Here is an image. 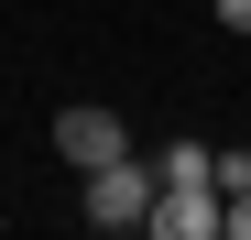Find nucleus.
I'll return each instance as SVG.
<instances>
[{
	"mask_svg": "<svg viewBox=\"0 0 251 240\" xmlns=\"http://www.w3.org/2000/svg\"><path fill=\"white\" fill-rule=\"evenodd\" d=\"M229 240H251V186H240V196H229Z\"/></svg>",
	"mask_w": 251,
	"mask_h": 240,
	"instance_id": "0eeeda50",
	"label": "nucleus"
},
{
	"mask_svg": "<svg viewBox=\"0 0 251 240\" xmlns=\"http://www.w3.org/2000/svg\"><path fill=\"white\" fill-rule=\"evenodd\" d=\"M240 186H251V142H229V153H219V196H240Z\"/></svg>",
	"mask_w": 251,
	"mask_h": 240,
	"instance_id": "39448f33",
	"label": "nucleus"
},
{
	"mask_svg": "<svg viewBox=\"0 0 251 240\" xmlns=\"http://www.w3.org/2000/svg\"><path fill=\"white\" fill-rule=\"evenodd\" d=\"M219 33H251V0H219Z\"/></svg>",
	"mask_w": 251,
	"mask_h": 240,
	"instance_id": "423d86ee",
	"label": "nucleus"
},
{
	"mask_svg": "<svg viewBox=\"0 0 251 240\" xmlns=\"http://www.w3.org/2000/svg\"><path fill=\"white\" fill-rule=\"evenodd\" d=\"M153 175H164V186H219V142H164Z\"/></svg>",
	"mask_w": 251,
	"mask_h": 240,
	"instance_id": "20e7f679",
	"label": "nucleus"
},
{
	"mask_svg": "<svg viewBox=\"0 0 251 240\" xmlns=\"http://www.w3.org/2000/svg\"><path fill=\"white\" fill-rule=\"evenodd\" d=\"M153 240H229V196L219 186H164L153 196Z\"/></svg>",
	"mask_w": 251,
	"mask_h": 240,
	"instance_id": "7ed1b4c3",
	"label": "nucleus"
},
{
	"mask_svg": "<svg viewBox=\"0 0 251 240\" xmlns=\"http://www.w3.org/2000/svg\"><path fill=\"white\" fill-rule=\"evenodd\" d=\"M76 186H88V229H153V196H164V175L142 164V153H109V164H88Z\"/></svg>",
	"mask_w": 251,
	"mask_h": 240,
	"instance_id": "f257e3e1",
	"label": "nucleus"
},
{
	"mask_svg": "<svg viewBox=\"0 0 251 240\" xmlns=\"http://www.w3.org/2000/svg\"><path fill=\"white\" fill-rule=\"evenodd\" d=\"M55 153H66L76 175H88V164H109V153H131V131H120V109L76 98V109H55Z\"/></svg>",
	"mask_w": 251,
	"mask_h": 240,
	"instance_id": "f03ea898",
	"label": "nucleus"
}]
</instances>
